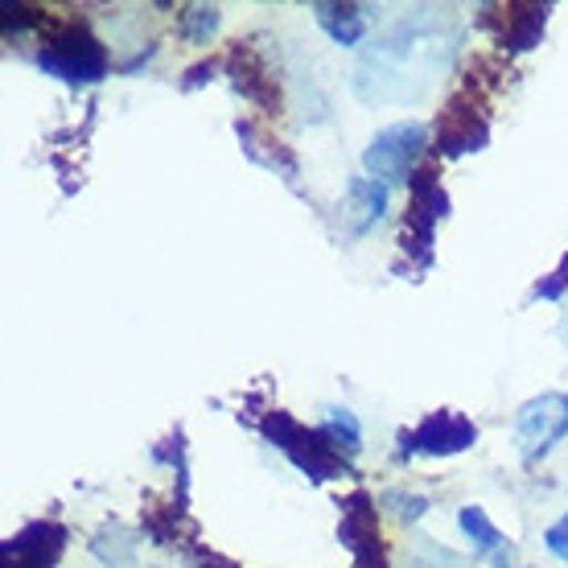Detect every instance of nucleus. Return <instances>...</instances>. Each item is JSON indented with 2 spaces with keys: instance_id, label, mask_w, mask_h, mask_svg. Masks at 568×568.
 Segmentation results:
<instances>
[{
  "instance_id": "nucleus-1",
  "label": "nucleus",
  "mask_w": 568,
  "mask_h": 568,
  "mask_svg": "<svg viewBox=\"0 0 568 568\" xmlns=\"http://www.w3.org/2000/svg\"><path fill=\"white\" fill-rule=\"evenodd\" d=\"M428 153V129L420 120H399L387 124L384 132H375L371 144L363 149V170L367 178L384 185H413L420 170V156Z\"/></svg>"
},
{
  "instance_id": "nucleus-2",
  "label": "nucleus",
  "mask_w": 568,
  "mask_h": 568,
  "mask_svg": "<svg viewBox=\"0 0 568 568\" xmlns=\"http://www.w3.org/2000/svg\"><path fill=\"white\" fill-rule=\"evenodd\" d=\"M260 433H264L305 478L326 483V478H342V474H346V457H342L317 428H305L288 413H268L260 420Z\"/></svg>"
},
{
  "instance_id": "nucleus-3",
  "label": "nucleus",
  "mask_w": 568,
  "mask_h": 568,
  "mask_svg": "<svg viewBox=\"0 0 568 568\" xmlns=\"http://www.w3.org/2000/svg\"><path fill=\"white\" fill-rule=\"evenodd\" d=\"M38 67L45 74H54V79H62V83L87 87L100 83L103 74H108V54H103V45L83 26H62L45 42L42 54H38Z\"/></svg>"
},
{
  "instance_id": "nucleus-4",
  "label": "nucleus",
  "mask_w": 568,
  "mask_h": 568,
  "mask_svg": "<svg viewBox=\"0 0 568 568\" xmlns=\"http://www.w3.org/2000/svg\"><path fill=\"white\" fill-rule=\"evenodd\" d=\"M568 437V392H544V396L527 399L519 416H515V440L524 462H544L556 445Z\"/></svg>"
},
{
  "instance_id": "nucleus-5",
  "label": "nucleus",
  "mask_w": 568,
  "mask_h": 568,
  "mask_svg": "<svg viewBox=\"0 0 568 568\" xmlns=\"http://www.w3.org/2000/svg\"><path fill=\"white\" fill-rule=\"evenodd\" d=\"M474 440H478V425L469 416L440 408V413L425 416L416 428L399 433V457H454L466 454Z\"/></svg>"
},
{
  "instance_id": "nucleus-6",
  "label": "nucleus",
  "mask_w": 568,
  "mask_h": 568,
  "mask_svg": "<svg viewBox=\"0 0 568 568\" xmlns=\"http://www.w3.org/2000/svg\"><path fill=\"white\" fill-rule=\"evenodd\" d=\"M338 540L355 556L358 568H387L384 544H379V524H375V503L367 495H351L342 503Z\"/></svg>"
},
{
  "instance_id": "nucleus-7",
  "label": "nucleus",
  "mask_w": 568,
  "mask_h": 568,
  "mask_svg": "<svg viewBox=\"0 0 568 568\" xmlns=\"http://www.w3.org/2000/svg\"><path fill=\"white\" fill-rule=\"evenodd\" d=\"M62 548H67V531L42 519V524H29L17 536H9L0 548V560L4 568H54Z\"/></svg>"
},
{
  "instance_id": "nucleus-8",
  "label": "nucleus",
  "mask_w": 568,
  "mask_h": 568,
  "mask_svg": "<svg viewBox=\"0 0 568 568\" xmlns=\"http://www.w3.org/2000/svg\"><path fill=\"white\" fill-rule=\"evenodd\" d=\"M342 231L351 240H363L379 219L387 214V185L375 182V178H351L346 190H342Z\"/></svg>"
},
{
  "instance_id": "nucleus-9",
  "label": "nucleus",
  "mask_w": 568,
  "mask_h": 568,
  "mask_svg": "<svg viewBox=\"0 0 568 568\" xmlns=\"http://www.w3.org/2000/svg\"><path fill=\"white\" fill-rule=\"evenodd\" d=\"M235 136H240L243 144V153L252 156L256 165H264V170H272L276 178H284L288 185H297L301 178V165H297V156L288 153V149H281V144H272L268 136H260L256 124H235Z\"/></svg>"
},
{
  "instance_id": "nucleus-10",
  "label": "nucleus",
  "mask_w": 568,
  "mask_h": 568,
  "mask_svg": "<svg viewBox=\"0 0 568 568\" xmlns=\"http://www.w3.org/2000/svg\"><path fill=\"white\" fill-rule=\"evenodd\" d=\"M231 71H235V87H240L243 95L252 103H264V108H281V91H276V79L264 74L252 50H235L231 54Z\"/></svg>"
},
{
  "instance_id": "nucleus-11",
  "label": "nucleus",
  "mask_w": 568,
  "mask_h": 568,
  "mask_svg": "<svg viewBox=\"0 0 568 568\" xmlns=\"http://www.w3.org/2000/svg\"><path fill=\"white\" fill-rule=\"evenodd\" d=\"M313 13H317V26L338 45H358L367 33V17L358 13L355 4H313Z\"/></svg>"
},
{
  "instance_id": "nucleus-12",
  "label": "nucleus",
  "mask_w": 568,
  "mask_h": 568,
  "mask_svg": "<svg viewBox=\"0 0 568 568\" xmlns=\"http://www.w3.org/2000/svg\"><path fill=\"white\" fill-rule=\"evenodd\" d=\"M317 433L338 449L342 457H355L358 449H363V428H358L355 413L351 408H326V416H322V425H317Z\"/></svg>"
},
{
  "instance_id": "nucleus-13",
  "label": "nucleus",
  "mask_w": 568,
  "mask_h": 568,
  "mask_svg": "<svg viewBox=\"0 0 568 568\" xmlns=\"http://www.w3.org/2000/svg\"><path fill=\"white\" fill-rule=\"evenodd\" d=\"M457 527H462V536L474 544V552H478V556H498L503 548H507L503 531L490 524V515H486L483 507H462V515H457Z\"/></svg>"
},
{
  "instance_id": "nucleus-14",
  "label": "nucleus",
  "mask_w": 568,
  "mask_h": 568,
  "mask_svg": "<svg viewBox=\"0 0 568 568\" xmlns=\"http://www.w3.org/2000/svg\"><path fill=\"white\" fill-rule=\"evenodd\" d=\"M219 29V9L214 4H190L182 13V38L185 42H211Z\"/></svg>"
},
{
  "instance_id": "nucleus-15",
  "label": "nucleus",
  "mask_w": 568,
  "mask_h": 568,
  "mask_svg": "<svg viewBox=\"0 0 568 568\" xmlns=\"http://www.w3.org/2000/svg\"><path fill=\"white\" fill-rule=\"evenodd\" d=\"M544 21H548V9H524V17L511 21L507 45H511V50H531V45L544 38Z\"/></svg>"
},
{
  "instance_id": "nucleus-16",
  "label": "nucleus",
  "mask_w": 568,
  "mask_h": 568,
  "mask_svg": "<svg viewBox=\"0 0 568 568\" xmlns=\"http://www.w3.org/2000/svg\"><path fill=\"white\" fill-rule=\"evenodd\" d=\"M384 507H392V515H396L399 524H416V519H425L428 515V498L408 495V490H387Z\"/></svg>"
},
{
  "instance_id": "nucleus-17",
  "label": "nucleus",
  "mask_w": 568,
  "mask_h": 568,
  "mask_svg": "<svg viewBox=\"0 0 568 568\" xmlns=\"http://www.w3.org/2000/svg\"><path fill=\"white\" fill-rule=\"evenodd\" d=\"M413 568H469V565L462 560V556H454V552H445V548H433V544H428V548H420V552H416Z\"/></svg>"
},
{
  "instance_id": "nucleus-18",
  "label": "nucleus",
  "mask_w": 568,
  "mask_h": 568,
  "mask_svg": "<svg viewBox=\"0 0 568 568\" xmlns=\"http://www.w3.org/2000/svg\"><path fill=\"white\" fill-rule=\"evenodd\" d=\"M544 548H548L556 560H565V565H568V511L560 515V519H556L548 531H544Z\"/></svg>"
},
{
  "instance_id": "nucleus-19",
  "label": "nucleus",
  "mask_w": 568,
  "mask_h": 568,
  "mask_svg": "<svg viewBox=\"0 0 568 568\" xmlns=\"http://www.w3.org/2000/svg\"><path fill=\"white\" fill-rule=\"evenodd\" d=\"M206 74H214V67H211V62H202V67H194V71H190V74H185V91H194V87H202V83H206Z\"/></svg>"
},
{
  "instance_id": "nucleus-20",
  "label": "nucleus",
  "mask_w": 568,
  "mask_h": 568,
  "mask_svg": "<svg viewBox=\"0 0 568 568\" xmlns=\"http://www.w3.org/2000/svg\"><path fill=\"white\" fill-rule=\"evenodd\" d=\"M498 568H507V565H498Z\"/></svg>"
}]
</instances>
